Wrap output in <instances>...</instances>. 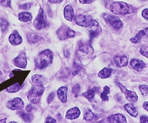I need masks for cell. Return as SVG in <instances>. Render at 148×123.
<instances>
[{"label":"cell","instance_id":"6da1fadb","mask_svg":"<svg viewBox=\"0 0 148 123\" xmlns=\"http://www.w3.org/2000/svg\"><path fill=\"white\" fill-rule=\"evenodd\" d=\"M53 59V54L52 52L49 49H46L40 52L35 59V66L40 69H44L52 62Z\"/></svg>","mask_w":148,"mask_h":123},{"label":"cell","instance_id":"7a4b0ae2","mask_svg":"<svg viewBox=\"0 0 148 123\" xmlns=\"http://www.w3.org/2000/svg\"><path fill=\"white\" fill-rule=\"evenodd\" d=\"M110 10L116 15H126L131 14L135 11L134 8L125 2H114L110 7Z\"/></svg>","mask_w":148,"mask_h":123},{"label":"cell","instance_id":"3957f363","mask_svg":"<svg viewBox=\"0 0 148 123\" xmlns=\"http://www.w3.org/2000/svg\"><path fill=\"white\" fill-rule=\"evenodd\" d=\"M103 18L107 24L114 29L119 30L123 27V24L122 21L116 16L104 14H103Z\"/></svg>","mask_w":148,"mask_h":123},{"label":"cell","instance_id":"277c9868","mask_svg":"<svg viewBox=\"0 0 148 123\" xmlns=\"http://www.w3.org/2000/svg\"><path fill=\"white\" fill-rule=\"evenodd\" d=\"M34 26L38 30H41L46 28L48 26V23L45 18L43 10L42 8H40L39 14L34 21Z\"/></svg>","mask_w":148,"mask_h":123},{"label":"cell","instance_id":"5b68a950","mask_svg":"<svg viewBox=\"0 0 148 123\" xmlns=\"http://www.w3.org/2000/svg\"><path fill=\"white\" fill-rule=\"evenodd\" d=\"M58 35L60 40H65L75 36V33L68 27L64 25L58 31Z\"/></svg>","mask_w":148,"mask_h":123},{"label":"cell","instance_id":"8992f818","mask_svg":"<svg viewBox=\"0 0 148 123\" xmlns=\"http://www.w3.org/2000/svg\"><path fill=\"white\" fill-rule=\"evenodd\" d=\"M88 28L90 35V42H91L98 35H99L102 31L100 24L95 20H93L91 25Z\"/></svg>","mask_w":148,"mask_h":123},{"label":"cell","instance_id":"52a82bcc","mask_svg":"<svg viewBox=\"0 0 148 123\" xmlns=\"http://www.w3.org/2000/svg\"><path fill=\"white\" fill-rule=\"evenodd\" d=\"M75 21L78 25L82 27H88L92 23L93 19L90 16L78 15L76 16Z\"/></svg>","mask_w":148,"mask_h":123},{"label":"cell","instance_id":"ba28073f","mask_svg":"<svg viewBox=\"0 0 148 123\" xmlns=\"http://www.w3.org/2000/svg\"><path fill=\"white\" fill-rule=\"evenodd\" d=\"M117 85L121 90V91L125 94L126 98L127 99L132 102H136L138 100V96L134 91H131L129 90H127L126 87H125L122 84L120 83H117Z\"/></svg>","mask_w":148,"mask_h":123},{"label":"cell","instance_id":"9c48e42d","mask_svg":"<svg viewBox=\"0 0 148 123\" xmlns=\"http://www.w3.org/2000/svg\"><path fill=\"white\" fill-rule=\"evenodd\" d=\"M24 106V103L20 98H16L14 100L8 101L7 103V107L12 110L21 109Z\"/></svg>","mask_w":148,"mask_h":123},{"label":"cell","instance_id":"30bf717a","mask_svg":"<svg viewBox=\"0 0 148 123\" xmlns=\"http://www.w3.org/2000/svg\"><path fill=\"white\" fill-rule=\"evenodd\" d=\"M14 62L16 66L21 68H25L27 65V59L25 52H21L14 59Z\"/></svg>","mask_w":148,"mask_h":123},{"label":"cell","instance_id":"8fae6325","mask_svg":"<svg viewBox=\"0 0 148 123\" xmlns=\"http://www.w3.org/2000/svg\"><path fill=\"white\" fill-rule=\"evenodd\" d=\"M9 41L13 46H17L21 43L22 38L17 30L14 31L9 36Z\"/></svg>","mask_w":148,"mask_h":123},{"label":"cell","instance_id":"7c38bea8","mask_svg":"<svg viewBox=\"0 0 148 123\" xmlns=\"http://www.w3.org/2000/svg\"><path fill=\"white\" fill-rule=\"evenodd\" d=\"M81 114L80 110L77 107L69 109L66 114V118L68 120H74L78 118Z\"/></svg>","mask_w":148,"mask_h":123},{"label":"cell","instance_id":"4fadbf2b","mask_svg":"<svg viewBox=\"0 0 148 123\" xmlns=\"http://www.w3.org/2000/svg\"><path fill=\"white\" fill-rule=\"evenodd\" d=\"M113 63L117 67H124L127 65L128 59L126 56H116L114 57Z\"/></svg>","mask_w":148,"mask_h":123},{"label":"cell","instance_id":"5bb4252c","mask_svg":"<svg viewBox=\"0 0 148 123\" xmlns=\"http://www.w3.org/2000/svg\"><path fill=\"white\" fill-rule=\"evenodd\" d=\"M67 92L68 88L66 87H62L58 90L57 95L62 102L66 103L67 102Z\"/></svg>","mask_w":148,"mask_h":123},{"label":"cell","instance_id":"9a60e30c","mask_svg":"<svg viewBox=\"0 0 148 123\" xmlns=\"http://www.w3.org/2000/svg\"><path fill=\"white\" fill-rule=\"evenodd\" d=\"M130 65L132 68L136 70H141L145 68L146 65L144 62L139 59H132L131 60Z\"/></svg>","mask_w":148,"mask_h":123},{"label":"cell","instance_id":"2e32d148","mask_svg":"<svg viewBox=\"0 0 148 123\" xmlns=\"http://www.w3.org/2000/svg\"><path fill=\"white\" fill-rule=\"evenodd\" d=\"M109 122H126V117L121 114H116L110 115L107 118Z\"/></svg>","mask_w":148,"mask_h":123},{"label":"cell","instance_id":"e0dca14e","mask_svg":"<svg viewBox=\"0 0 148 123\" xmlns=\"http://www.w3.org/2000/svg\"><path fill=\"white\" fill-rule=\"evenodd\" d=\"M124 108L126 111L133 117H136L138 115V112L135 107L132 104H126L124 105Z\"/></svg>","mask_w":148,"mask_h":123},{"label":"cell","instance_id":"ac0fdd59","mask_svg":"<svg viewBox=\"0 0 148 123\" xmlns=\"http://www.w3.org/2000/svg\"><path fill=\"white\" fill-rule=\"evenodd\" d=\"M30 91L36 95L40 96L44 93L45 88L41 83H38V85H33Z\"/></svg>","mask_w":148,"mask_h":123},{"label":"cell","instance_id":"d6986e66","mask_svg":"<svg viewBox=\"0 0 148 123\" xmlns=\"http://www.w3.org/2000/svg\"><path fill=\"white\" fill-rule=\"evenodd\" d=\"M74 11L72 7L70 5H66L64 8V17L66 20L72 21L73 17Z\"/></svg>","mask_w":148,"mask_h":123},{"label":"cell","instance_id":"ffe728a7","mask_svg":"<svg viewBox=\"0 0 148 123\" xmlns=\"http://www.w3.org/2000/svg\"><path fill=\"white\" fill-rule=\"evenodd\" d=\"M79 50L85 53H91L93 52V49L90 43H81L79 46Z\"/></svg>","mask_w":148,"mask_h":123},{"label":"cell","instance_id":"44dd1931","mask_svg":"<svg viewBox=\"0 0 148 123\" xmlns=\"http://www.w3.org/2000/svg\"><path fill=\"white\" fill-rule=\"evenodd\" d=\"M42 38L41 37L35 33H29L27 34V40L31 43H38Z\"/></svg>","mask_w":148,"mask_h":123},{"label":"cell","instance_id":"7402d4cb","mask_svg":"<svg viewBox=\"0 0 148 123\" xmlns=\"http://www.w3.org/2000/svg\"><path fill=\"white\" fill-rule=\"evenodd\" d=\"M112 73V69L105 68L98 73V77L101 79H106L110 77Z\"/></svg>","mask_w":148,"mask_h":123},{"label":"cell","instance_id":"603a6c76","mask_svg":"<svg viewBox=\"0 0 148 123\" xmlns=\"http://www.w3.org/2000/svg\"><path fill=\"white\" fill-rule=\"evenodd\" d=\"M18 19L23 22H27L32 20V16L30 13L27 12H23L18 15Z\"/></svg>","mask_w":148,"mask_h":123},{"label":"cell","instance_id":"cb8c5ba5","mask_svg":"<svg viewBox=\"0 0 148 123\" xmlns=\"http://www.w3.org/2000/svg\"><path fill=\"white\" fill-rule=\"evenodd\" d=\"M97 88L94 87V88L92 89H91L90 90H88V91L85 92L83 94V95L86 98H87V99L89 100V101H91L92 100L94 97L95 96V93L97 92V90H96Z\"/></svg>","mask_w":148,"mask_h":123},{"label":"cell","instance_id":"d4e9b609","mask_svg":"<svg viewBox=\"0 0 148 123\" xmlns=\"http://www.w3.org/2000/svg\"><path fill=\"white\" fill-rule=\"evenodd\" d=\"M143 36H145L144 31H143V30H141L134 37H133V38L130 39V42H132L133 43H137L142 39V38Z\"/></svg>","mask_w":148,"mask_h":123},{"label":"cell","instance_id":"484cf974","mask_svg":"<svg viewBox=\"0 0 148 123\" xmlns=\"http://www.w3.org/2000/svg\"><path fill=\"white\" fill-rule=\"evenodd\" d=\"M28 99L33 104H38L39 102V96L36 95L35 94H34L33 92H32L31 91H30L29 92L28 95Z\"/></svg>","mask_w":148,"mask_h":123},{"label":"cell","instance_id":"4316f807","mask_svg":"<svg viewBox=\"0 0 148 123\" xmlns=\"http://www.w3.org/2000/svg\"><path fill=\"white\" fill-rule=\"evenodd\" d=\"M21 88V86L18 82H16L14 84L11 85L10 87L7 88V92L10 93H15L18 91Z\"/></svg>","mask_w":148,"mask_h":123},{"label":"cell","instance_id":"83f0119b","mask_svg":"<svg viewBox=\"0 0 148 123\" xmlns=\"http://www.w3.org/2000/svg\"><path fill=\"white\" fill-rule=\"evenodd\" d=\"M110 93V88L108 87V86H106L104 88L103 92L101 94L100 97L102 99L103 101H108V94H109Z\"/></svg>","mask_w":148,"mask_h":123},{"label":"cell","instance_id":"f1b7e54d","mask_svg":"<svg viewBox=\"0 0 148 123\" xmlns=\"http://www.w3.org/2000/svg\"><path fill=\"white\" fill-rule=\"evenodd\" d=\"M43 77L42 75H33L32 78V80L33 83L38 84V83H42L43 82Z\"/></svg>","mask_w":148,"mask_h":123},{"label":"cell","instance_id":"f546056e","mask_svg":"<svg viewBox=\"0 0 148 123\" xmlns=\"http://www.w3.org/2000/svg\"><path fill=\"white\" fill-rule=\"evenodd\" d=\"M8 25H9V24L6 20H5L4 18L0 19V27H1L2 31H5L7 29Z\"/></svg>","mask_w":148,"mask_h":123},{"label":"cell","instance_id":"4dcf8cb0","mask_svg":"<svg viewBox=\"0 0 148 123\" xmlns=\"http://www.w3.org/2000/svg\"><path fill=\"white\" fill-rule=\"evenodd\" d=\"M21 117L26 122H31L33 119V116L30 113H22L21 114Z\"/></svg>","mask_w":148,"mask_h":123},{"label":"cell","instance_id":"1f68e13d","mask_svg":"<svg viewBox=\"0 0 148 123\" xmlns=\"http://www.w3.org/2000/svg\"><path fill=\"white\" fill-rule=\"evenodd\" d=\"M94 114H93V113L90 110H88L87 112L85 113V114H84V120H87V121H90V120H91L94 118Z\"/></svg>","mask_w":148,"mask_h":123},{"label":"cell","instance_id":"d6a6232c","mask_svg":"<svg viewBox=\"0 0 148 123\" xmlns=\"http://www.w3.org/2000/svg\"><path fill=\"white\" fill-rule=\"evenodd\" d=\"M139 89L143 96L148 95V86L147 85H140L139 86Z\"/></svg>","mask_w":148,"mask_h":123},{"label":"cell","instance_id":"836d02e7","mask_svg":"<svg viewBox=\"0 0 148 123\" xmlns=\"http://www.w3.org/2000/svg\"><path fill=\"white\" fill-rule=\"evenodd\" d=\"M72 92L73 94L75 95V96L77 97L78 96L79 92H80V86L78 84L73 85V87H72Z\"/></svg>","mask_w":148,"mask_h":123},{"label":"cell","instance_id":"e575fe53","mask_svg":"<svg viewBox=\"0 0 148 123\" xmlns=\"http://www.w3.org/2000/svg\"><path fill=\"white\" fill-rule=\"evenodd\" d=\"M140 53L145 57L148 58V47L143 46L140 49Z\"/></svg>","mask_w":148,"mask_h":123},{"label":"cell","instance_id":"d590c367","mask_svg":"<svg viewBox=\"0 0 148 123\" xmlns=\"http://www.w3.org/2000/svg\"><path fill=\"white\" fill-rule=\"evenodd\" d=\"M0 3L4 7H10L11 0H0Z\"/></svg>","mask_w":148,"mask_h":123},{"label":"cell","instance_id":"8d00e7d4","mask_svg":"<svg viewBox=\"0 0 148 123\" xmlns=\"http://www.w3.org/2000/svg\"><path fill=\"white\" fill-rule=\"evenodd\" d=\"M142 17L145 19L148 20V8L144 9L142 11Z\"/></svg>","mask_w":148,"mask_h":123},{"label":"cell","instance_id":"74e56055","mask_svg":"<svg viewBox=\"0 0 148 123\" xmlns=\"http://www.w3.org/2000/svg\"><path fill=\"white\" fill-rule=\"evenodd\" d=\"M31 7V4L30 3H27V4H24L23 5H21L20 6V8L22 10H28Z\"/></svg>","mask_w":148,"mask_h":123},{"label":"cell","instance_id":"f35d334b","mask_svg":"<svg viewBox=\"0 0 148 123\" xmlns=\"http://www.w3.org/2000/svg\"><path fill=\"white\" fill-rule=\"evenodd\" d=\"M54 96H55V94L53 92L51 93L50 95H49L48 100H47V102L49 104H51L53 101V100L54 99Z\"/></svg>","mask_w":148,"mask_h":123},{"label":"cell","instance_id":"ab89813d","mask_svg":"<svg viewBox=\"0 0 148 123\" xmlns=\"http://www.w3.org/2000/svg\"><path fill=\"white\" fill-rule=\"evenodd\" d=\"M140 122L143 123V122H148V117L143 115L140 117Z\"/></svg>","mask_w":148,"mask_h":123},{"label":"cell","instance_id":"60d3db41","mask_svg":"<svg viewBox=\"0 0 148 123\" xmlns=\"http://www.w3.org/2000/svg\"><path fill=\"white\" fill-rule=\"evenodd\" d=\"M79 1L82 4H91L94 1V0H79Z\"/></svg>","mask_w":148,"mask_h":123},{"label":"cell","instance_id":"b9f144b4","mask_svg":"<svg viewBox=\"0 0 148 123\" xmlns=\"http://www.w3.org/2000/svg\"><path fill=\"white\" fill-rule=\"evenodd\" d=\"M33 109V107L32 104H29L27 107H26V111L27 113H31Z\"/></svg>","mask_w":148,"mask_h":123},{"label":"cell","instance_id":"7bdbcfd3","mask_svg":"<svg viewBox=\"0 0 148 123\" xmlns=\"http://www.w3.org/2000/svg\"><path fill=\"white\" fill-rule=\"evenodd\" d=\"M56 122V120H55L54 118L51 117H48L46 120V122Z\"/></svg>","mask_w":148,"mask_h":123},{"label":"cell","instance_id":"ee69618b","mask_svg":"<svg viewBox=\"0 0 148 123\" xmlns=\"http://www.w3.org/2000/svg\"><path fill=\"white\" fill-rule=\"evenodd\" d=\"M51 3H60L63 1V0H48Z\"/></svg>","mask_w":148,"mask_h":123},{"label":"cell","instance_id":"f6af8a7d","mask_svg":"<svg viewBox=\"0 0 148 123\" xmlns=\"http://www.w3.org/2000/svg\"><path fill=\"white\" fill-rule=\"evenodd\" d=\"M143 108L145 109H146V111H148V102H146L144 103L143 104Z\"/></svg>","mask_w":148,"mask_h":123},{"label":"cell","instance_id":"bcb514c9","mask_svg":"<svg viewBox=\"0 0 148 123\" xmlns=\"http://www.w3.org/2000/svg\"><path fill=\"white\" fill-rule=\"evenodd\" d=\"M143 31H144V33H145V36L148 37V27L144 29Z\"/></svg>","mask_w":148,"mask_h":123},{"label":"cell","instance_id":"7dc6e473","mask_svg":"<svg viewBox=\"0 0 148 123\" xmlns=\"http://www.w3.org/2000/svg\"><path fill=\"white\" fill-rule=\"evenodd\" d=\"M65 57H69V52L68 51H65L64 53Z\"/></svg>","mask_w":148,"mask_h":123},{"label":"cell","instance_id":"c3c4849f","mask_svg":"<svg viewBox=\"0 0 148 123\" xmlns=\"http://www.w3.org/2000/svg\"><path fill=\"white\" fill-rule=\"evenodd\" d=\"M143 1H148V0H143Z\"/></svg>","mask_w":148,"mask_h":123}]
</instances>
